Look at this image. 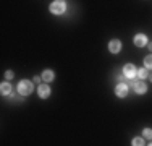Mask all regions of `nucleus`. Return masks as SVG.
Here are the masks:
<instances>
[{"label": "nucleus", "mask_w": 152, "mask_h": 146, "mask_svg": "<svg viewBox=\"0 0 152 146\" xmlns=\"http://www.w3.org/2000/svg\"><path fill=\"white\" fill-rule=\"evenodd\" d=\"M42 80L44 81H47V83H50L53 80V72L52 70H45L44 73H42Z\"/></svg>", "instance_id": "9d476101"}, {"label": "nucleus", "mask_w": 152, "mask_h": 146, "mask_svg": "<svg viewBox=\"0 0 152 146\" xmlns=\"http://www.w3.org/2000/svg\"><path fill=\"white\" fill-rule=\"evenodd\" d=\"M149 145H151V146H152V141H151V143H149Z\"/></svg>", "instance_id": "a211bd4d"}, {"label": "nucleus", "mask_w": 152, "mask_h": 146, "mask_svg": "<svg viewBox=\"0 0 152 146\" xmlns=\"http://www.w3.org/2000/svg\"><path fill=\"white\" fill-rule=\"evenodd\" d=\"M136 76H139V78H147V68H141V70H137Z\"/></svg>", "instance_id": "9b49d317"}, {"label": "nucleus", "mask_w": 152, "mask_h": 146, "mask_svg": "<svg viewBox=\"0 0 152 146\" xmlns=\"http://www.w3.org/2000/svg\"><path fill=\"white\" fill-rule=\"evenodd\" d=\"M37 93H39V96H41L42 99L49 97V96H50V88H49V85H39Z\"/></svg>", "instance_id": "0eeeda50"}, {"label": "nucleus", "mask_w": 152, "mask_h": 146, "mask_svg": "<svg viewBox=\"0 0 152 146\" xmlns=\"http://www.w3.org/2000/svg\"><path fill=\"white\" fill-rule=\"evenodd\" d=\"M149 50H151V52H152V42L149 44Z\"/></svg>", "instance_id": "f3484780"}, {"label": "nucleus", "mask_w": 152, "mask_h": 146, "mask_svg": "<svg viewBox=\"0 0 152 146\" xmlns=\"http://www.w3.org/2000/svg\"><path fill=\"white\" fill-rule=\"evenodd\" d=\"M41 80H42L41 76H36V78H34V81H36V83H41Z\"/></svg>", "instance_id": "dca6fc26"}, {"label": "nucleus", "mask_w": 152, "mask_h": 146, "mask_svg": "<svg viewBox=\"0 0 152 146\" xmlns=\"http://www.w3.org/2000/svg\"><path fill=\"white\" fill-rule=\"evenodd\" d=\"M108 49H110L112 54H118L120 49H121V42L118 41V39H112L110 44H108Z\"/></svg>", "instance_id": "423d86ee"}, {"label": "nucleus", "mask_w": 152, "mask_h": 146, "mask_svg": "<svg viewBox=\"0 0 152 146\" xmlns=\"http://www.w3.org/2000/svg\"><path fill=\"white\" fill-rule=\"evenodd\" d=\"M144 136L149 138V140H152V130L151 128H144Z\"/></svg>", "instance_id": "ddd939ff"}, {"label": "nucleus", "mask_w": 152, "mask_h": 146, "mask_svg": "<svg viewBox=\"0 0 152 146\" xmlns=\"http://www.w3.org/2000/svg\"><path fill=\"white\" fill-rule=\"evenodd\" d=\"M18 93H20L21 96L31 94L32 93V83L31 81H21L20 85H18Z\"/></svg>", "instance_id": "f03ea898"}, {"label": "nucleus", "mask_w": 152, "mask_h": 146, "mask_svg": "<svg viewBox=\"0 0 152 146\" xmlns=\"http://www.w3.org/2000/svg\"><path fill=\"white\" fill-rule=\"evenodd\" d=\"M5 78L12 80V78H13V72H7V73H5Z\"/></svg>", "instance_id": "2eb2a0df"}, {"label": "nucleus", "mask_w": 152, "mask_h": 146, "mask_svg": "<svg viewBox=\"0 0 152 146\" xmlns=\"http://www.w3.org/2000/svg\"><path fill=\"white\" fill-rule=\"evenodd\" d=\"M129 85L134 88V91H136L137 94H144L147 91V86H146V83H144V81H134V80H131V81H129Z\"/></svg>", "instance_id": "7ed1b4c3"}, {"label": "nucleus", "mask_w": 152, "mask_h": 146, "mask_svg": "<svg viewBox=\"0 0 152 146\" xmlns=\"http://www.w3.org/2000/svg\"><path fill=\"white\" fill-rule=\"evenodd\" d=\"M115 93H117L118 97H125L126 94H128V86H126V83H118L117 88H115Z\"/></svg>", "instance_id": "39448f33"}, {"label": "nucleus", "mask_w": 152, "mask_h": 146, "mask_svg": "<svg viewBox=\"0 0 152 146\" xmlns=\"http://www.w3.org/2000/svg\"><path fill=\"white\" fill-rule=\"evenodd\" d=\"M65 10H66L65 0H55V2L50 3V12L53 15H61V13H65Z\"/></svg>", "instance_id": "f257e3e1"}, {"label": "nucleus", "mask_w": 152, "mask_h": 146, "mask_svg": "<svg viewBox=\"0 0 152 146\" xmlns=\"http://www.w3.org/2000/svg\"><path fill=\"white\" fill-rule=\"evenodd\" d=\"M144 65H146V68H152V55H147L144 58Z\"/></svg>", "instance_id": "f8f14e48"}, {"label": "nucleus", "mask_w": 152, "mask_h": 146, "mask_svg": "<svg viewBox=\"0 0 152 146\" xmlns=\"http://www.w3.org/2000/svg\"><path fill=\"white\" fill-rule=\"evenodd\" d=\"M134 44L137 47H142V46H146L147 44V38L144 34H136L134 36Z\"/></svg>", "instance_id": "6e6552de"}, {"label": "nucleus", "mask_w": 152, "mask_h": 146, "mask_svg": "<svg viewBox=\"0 0 152 146\" xmlns=\"http://www.w3.org/2000/svg\"><path fill=\"white\" fill-rule=\"evenodd\" d=\"M133 145H134V146H141V145H144L142 138H134V140H133Z\"/></svg>", "instance_id": "4468645a"}, {"label": "nucleus", "mask_w": 152, "mask_h": 146, "mask_svg": "<svg viewBox=\"0 0 152 146\" xmlns=\"http://www.w3.org/2000/svg\"><path fill=\"white\" fill-rule=\"evenodd\" d=\"M151 80H152V76H151Z\"/></svg>", "instance_id": "6ab92c4d"}, {"label": "nucleus", "mask_w": 152, "mask_h": 146, "mask_svg": "<svg viewBox=\"0 0 152 146\" xmlns=\"http://www.w3.org/2000/svg\"><path fill=\"white\" fill-rule=\"evenodd\" d=\"M0 91H2L3 96H8V94H12V85L10 83H2L0 85Z\"/></svg>", "instance_id": "1a4fd4ad"}, {"label": "nucleus", "mask_w": 152, "mask_h": 146, "mask_svg": "<svg viewBox=\"0 0 152 146\" xmlns=\"http://www.w3.org/2000/svg\"><path fill=\"white\" fill-rule=\"evenodd\" d=\"M136 73H137V70L134 67H133L131 63H126L125 67H123V75L126 76V78H129V80H133L136 76Z\"/></svg>", "instance_id": "20e7f679"}]
</instances>
